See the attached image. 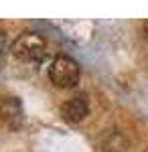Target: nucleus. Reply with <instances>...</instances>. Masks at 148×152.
<instances>
[{
	"label": "nucleus",
	"mask_w": 148,
	"mask_h": 152,
	"mask_svg": "<svg viewBox=\"0 0 148 152\" xmlns=\"http://www.w3.org/2000/svg\"><path fill=\"white\" fill-rule=\"evenodd\" d=\"M45 39L37 33H23L14 41V47H12V55L23 61V63H39L41 59L45 57Z\"/></svg>",
	"instance_id": "nucleus-1"
},
{
	"label": "nucleus",
	"mask_w": 148,
	"mask_h": 152,
	"mask_svg": "<svg viewBox=\"0 0 148 152\" xmlns=\"http://www.w3.org/2000/svg\"><path fill=\"white\" fill-rule=\"evenodd\" d=\"M79 65L73 61L71 57H57L51 63L49 69V77L57 87H71L79 81Z\"/></svg>",
	"instance_id": "nucleus-2"
},
{
	"label": "nucleus",
	"mask_w": 148,
	"mask_h": 152,
	"mask_svg": "<svg viewBox=\"0 0 148 152\" xmlns=\"http://www.w3.org/2000/svg\"><path fill=\"white\" fill-rule=\"evenodd\" d=\"M23 120V107L18 97L12 95H0V126L16 128Z\"/></svg>",
	"instance_id": "nucleus-3"
},
{
	"label": "nucleus",
	"mask_w": 148,
	"mask_h": 152,
	"mask_svg": "<svg viewBox=\"0 0 148 152\" xmlns=\"http://www.w3.org/2000/svg\"><path fill=\"white\" fill-rule=\"evenodd\" d=\"M87 112H89V105H87L85 95H75V97L67 99L61 107V116L69 124H79L81 120L87 116Z\"/></svg>",
	"instance_id": "nucleus-4"
},
{
	"label": "nucleus",
	"mask_w": 148,
	"mask_h": 152,
	"mask_svg": "<svg viewBox=\"0 0 148 152\" xmlns=\"http://www.w3.org/2000/svg\"><path fill=\"white\" fill-rule=\"evenodd\" d=\"M124 148H126V140L118 132H110V134L106 136V140L102 142L103 152H122Z\"/></svg>",
	"instance_id": "nucleus-5"
},
{
	"label": "nucleus",
	"mask_w": 148,
	"mask_h": 152,
	"mask_svg": "<svg viewBox=\"0 0 148 152\" xmlns=\"http://www.w3.org/2000/svg\"><path fill=\"white\" fill-rule=\"evenodd\" d=\"M4 47H6V37H4L2 33H0V53L4 51Z\"/></svg>",
	"instance_id": "nucleus-6"
},
{
	"label": "nucleus",
	"mask_w": 148,
	"mask_h": 152,
	"mask_svg": "<svg viewBox=\"0 0 148 152\" xmlns=\"http://www.w3.org/2000/svg\"><path fill=\"white\" fill-rule=\"evenodd\" d=\"M144 37H146V41H148V20L144 23Z\"/></svg>",
	"instance_id": "nucleus-7"
},
{
	"label": "nucleus",
	"mask_w": 148,
	"mask_h": 152,
	"mask_svg": "<svg viewBox=\"0 0 148 152\" xmlns=\"http://www.w3.org/2000/svg\"><path fill=\"white\" fill-rule=\"evenodd\" d=\"M144 152H148V148H146V150H144Z\"/></svg>",
	"instance_id": "nucleus-8"
}]
</instances>
